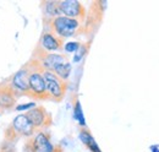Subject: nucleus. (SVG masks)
Segmentation results:
<instances>
[{"label": "nucleus", "mask_w": 159, "mask_h": 152, "mask_svg": "<svg viewBox=\"0 0 159 152\" xmlns=\"http://www.w3.org/2000/svg\"><path fill=\"white\" fill-rule=\"evenodd\" d=\"M10 81L17 92L28 97L30 86H28V65L27 64H25L17 73H15V75L10 78Z\"/></svg>", "instance_id": "11"}, {"label": "nucleus", "mask_w": 159, "mask_h": 152, "mask_svg": "<svg viewBox=\"0 0 159 152\" xmlns=\"http://www.w3.org/2000/svg\"><path fill=\"white\" fill-rule=\"evenodd\" d=\"M59 9L62 16L83 21L86 19V9L77 0H62L59 1Z\"/></svg>", "instance_id": "9"}, {"label": "nucleus", "mask_w": 159, "mask_h": 152, "mask_svg": "<svg viewBox=\"0 0 159 152\" xmlns=\"http://www.w3.org/2000/svg\"><path fill=\"white\" fill-rule=\"evenodd\" d=\"M44 21H45L44 22L45 27L62 39L75 36L81 27V21L76 19H70L62 15L54 19H44Z\"/></svg>", "instance_id": "2"}, {"label": "nucleus", "mask_w": 159, "mask_h": 152, "mask_svg": "<svg viewBox=\"0 0 159 152\" xmlns=\"http://www.w3.org/2000/svg\"><path fill=\"white\" fill-rule=\"evenodd\" d=\"M54 74H57V75L59 76L60 78H62V80H67V77L70 75V73H71V65H70V63L67 61V63H65V64H61L59 65L54 71H53Z\"/></svg>", "instance_id": "14"}, {"label": "nucleus", "mask_w": 159, "mask_h": 152, "mask_svg": "<svg viewBox=\"0 0 159 152\" xmlns=\"http://www.w3.org/2000/svg\"><path fill=\"white\" fill-rule=\"evenodd\" d=\"M80 139H81V141H82L92 152H102L99 150V147H98V145L96 144L94 139L92 137V135L88 133L86 129H82V130L80 131Z\"/></svg>", "instance_id": "13"}, {"label": "nucleus", "mask_w": 159, "mask_h": 152, "mask_svg": "<svg viewBox=\"0 0 159 152\" xmlns=\"http://www.w3.org/2000/svg\"><path fill=\"white\" fill-rule=\"evenodd\" d=\"M6 144H7V146H6V147H2V149L0 150V152H16L14 145H12L11 142H7V141H6Z\"/></svg>", "instance_id": "19"}, {"label": "nucleus", "mask_w": 159, "mask_h": 152, "mask_svg": "<svg viewBox=\"0 0 159 152\" xmlns=\"http://www.w3.org/2000/svg\"><path fill=\"white\" fill-rule=\"evenodd\" d=\"M33 107H36L34 103H27V104H20L16 106V111H25V109H32Z\"/></svg>", "instance_id": "18"}, {"label": "nucleus", "mask_w": 159, "mask_h": 152, "mask_svg": "<svg viewBox=\"0 0 159 152\" xmlns=\"http://www.w3.org/2000/svg\"><path fill=\"white\" fill-rule=\"evenodd\" d=\"M32 59H36L44 70H49V71H54L59 65L69 61L65 55L58 54V53H49V52L44 50L39 44L36 47Z\"/></svg>", "instance_id": "5"}, {"label": "nucleus", "mask_w": 159, "mask_h": 152, "mask_svg": "<svg viewBox=\"0 0 159 152\" xmlns=\"http://www.w3.org/2000/svg\"><path fill=\"white\" fill-rule=\"evenodd\" d=\"M28 86H30V95L28 97L33 99L47 101L50 99V96L47 91L45 81L43 77L44 69L36 59H31L28 63Z\"/></svg>", "instance_id": "1"}, {"label": "nucleus", "mask_w": 159, "mask_h": 152, "mask_svg": "<svg viewBox=\"0 0 159 152\" xmlns=\"http://www.w3.org/2000/svg\"><path fill=\"white\" fill-rule=\"evenodd\" d=\"M74 116L76 120H79V123L81 125L84 126V116H83V113H82V109H81V104H80L79 101H76L75 103V108H74Z\"/></svg>", "instance_id": "15"}, {"label": "nucleus", "mask_w": 159, "mask_h": 152, "mask_svg": "<svg viewBox=\"0 0 159 152\" xmlns=\"http://www.w3.org/2000/svg\"><path fill=\"white\" fill-rule=\"evenodd\" d=\"M43 77H44V81H45L47 91L50 96V99L60 102L66 95L67 81L60 78L57 74H54L53 71H49V70L43 71Z\"/></svg>", "instance_id": "4"}, {"label": "nucleus", "mask_w": 159, "mask_h": 152, "mask_svg": "<svg viewBox=\"0 0 159 152\" xmlns=\"http://www.w3.org/2000/svg\"><path fill=\"white\" fill-rule=\"evenodd\" d=\"M39 45L49 53H55L58 50H61L64 47V39L58 37L55 33H53L50 30L45 28L42 32L39 40Z\"/></svg>", "instance_id": "10"}, {"label": "nucleus", "mask_w": 159, "mask_h": 152, "mask_svg": "<svg viewBox=\"0 0 159 152\" xmlns=\"http://www.w3.org/2000/svg\"><path fill=\"white\" fill-rule=\"evenodd\" d=\"M34 133H36V128L31 124L26 114H20L6 128L4 135L7 142L14 144V141L19 140L20 137H31Z\"/></svg>", "instance_id": "3"}, {"label": "nucleus", "mask_w": 159, "mask_h": 152, "mask_svg": "<svg viewBox=\"0 0 159 152\" xmlns=\"http://www.w3.org/2000/svg\"><path fill=\"white\" fill-rule=\"evenodd\" d=\"M55 147L50 142L49 134L39 131L33 139L26 142V152H54Z\"/></svg>", "instance_id": "8"}, {"label": "nucleus", "mask_w": 159, "mask_h": 152, "mask_svg": "<svg viewBox=\"0 0 159 152\" xmlns=\"http://www.w3.org/2000/svg\"><path fill=\"white\" fill-rule=\"evenodd\" d=\"M87 49H88V45H86V44H81V47L79 48V50L76 52V54H75V58H74V60L75 61H80L83 55L87 53Z\"/></svg>", "instance_id": "17"}, {"label": "nucleus", "mask_w": 159, "mask_h": 152, "mask_svg": "<svg viewBox=\"0 0 159 152\" xmlns=\"http://www.w3.org/2000/svg\"><path fill=\"white\" fill-rule=\"evenodd\" d=\"M26 116L31 121V124L36 128V130H44L50 128L53 124L52 114L49 113L44 107H33L32 109L26 112Z\"/></svg>", "instance_id": "6"}, {"label": "nucleus", "mask_w": 159, "mask_h": 152, "mask_svg": "<svg viewBox=\"0 0 159 152\" xmlns=\"http://www.w3.org/2000/svg\"><path fill=\"white\" fill-rule=\"evenodd\" d=\"M80 47H81V43H79V42H69V43H66V44L64 45L65 50H66V52H69V53L77 52Z\"/></svg>", "instance_id": "16"}, {"label": "nucleus", "mask_w": 159, "mask_h": 152, "mask_svg": "<svg viewBox=\"0 0 159 152\" xmlns=\"http://www.w3.org/2000/svg\"><path fill=\"white\" fill-rule=\"evenodd\" d=\"M43 10H44V16L45 19H54L61 16L59 9V1H45L43 2Z\"/></svg>", "instance_id": "12"}, {"label": "nucleus", "mask_w": 159, "mask_h": 152, "mask_svg": "<svg viewBox=\"0 0 159 152\" xmlns=\"http://www.w3.org/2000/svg\"><path fill=\"white\" fill-rule=\"evenodd\" d=\"M22 96L17 92L11 81L6 80L0 83V109H12L16 106L17 98Z\"/></svg>", "instance_id": "7"}]
</instances>
